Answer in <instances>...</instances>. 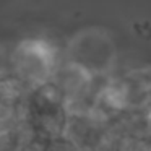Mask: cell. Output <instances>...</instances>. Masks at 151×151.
<instances>
[{"instance_id": "1", "label": "cell", "mask_w": 151, "mask_h": 151, "mask_svg": "<svg viewBox=\"0 0 151 151\" xmlns=\"http://www.w3.org/2000/svg\"><path fill=\"white\" fill-rule=\"evenodd\" d=\"M12 75L23 85H42L54 67V54L47 42L28 39L12 52Z\"/></svg>"}]
</instances>
